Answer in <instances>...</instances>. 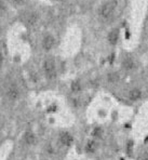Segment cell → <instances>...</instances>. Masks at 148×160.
I'll return each instance as SVG.
<instances>
[{"label": "cell", "instance_id": "cell-1", "mask_svg": "<svg viewBox=\"0 0 148 160\" xmlns=\"http://www.w3.org/2000/svg\"><path fill=\"white\" fill-rule=\"evenodd\" d=\"M43 69L46 72L47 77L49 79H54L56 77V67H55V63L53 60L48 58V60L44 61L43 63Z\"/></svg>", "mask_w": 148, "mask_h": 160}, {"label": "cell", "instance_id": "cell-2", "mask_svg": "<svg viewBox=\"0 0 148 160\" xmlns=\"http://www.w3.org/2000/svg\"><path fill=\"white\" fill-rule=\"evenodd\" d=\"M114 10H115V6L111 3V2H106L104 3L100 9V14L104 20H108L114 14Z\"/></svg>", "mask_w": 148, "mask_h": 160}, {"label": "cell", "instance_id": "cell-3", "mask_svg": "<svg viewBox=\"0 0 148 160\" xmlns=\"http://www.w3.org/2000/svg\"><path fill=\"white\" fill-rule=\"evenodd\" d=\"M7 95H8V98H11V100H16V98H18V95H20L17 87L13 83L10 84V86L8 87V89H7Z\"/></svg>", "mask_w": 148, "mask_h": 160}, {"label": "cell", "instance_id": "cell-4", "mask_svg": "<svg viewBox=\"0 0 148 160\" xmlns=\"http://www.w3.org/2000/svg\"><path fill=\"white\" fill-rule=\"evenodd\" d=\"M54 43H55V40H54V37L51 36V35H47L42 40V47H43L44 50H51L54 47Z\"/></svg>", "mask_w": 148, "mask_h": 160}, {"label": "cell", "instance_id": "cell-5", "mask_svg": "<svg viewBox=\"0 0 148 160\" xmlns=\"http://www.w3.org/2000/svg\"><path fill=\"white\" fill-rule=\"evenodd\" d=\"M26 24L28 26H34L37 22H38V14L37 13H29L26 16V20H25Z\"/></svg>", "mask_w": 148, "mask_h": 160}, {"label": "cell", "instance_id": "cell-6", "mask_svg": "<svg viewBox=\"0 0 148 160\" xmlns=\"http://www.w3.org/2000/svg\"><path fill=\"white\" fill-rule=\"evenodd\" d=\"M61 142H62V144H64V145L72 144V135L68 133H63L62 135H61Z\"/></svg>", "mask_w": 148, "mask_h": 160}, {"label": "cell", "instance_id": "cell-7", "mask_svg": "<svg viewBox=\"0 0 148 160\" xmlns=\"http://www.w3.org/2000/svg\"><path fill=\"white\" fill-rule=\"evenodd\" d=\"M108 40H109V42L111 44L117 43V41H118V32L117 30H112L109 34V36H108Z\"/></svg>", "mask_w": 148, "mask_h": 160}, {"label": "cell", "instance_id": "cell-8", "mask_svg": "<svg viewBox=\"0 0 148 160\" xmlns=\"http://www.w3.org/2000/svg\"><path fill=\"white\" fill-rule=\"evenodd\" d=\"M129 98H130L132 101L138 100V98H141V91L137 90V89H134V90L130 91V93H129Z\"/></svg>", "mask_w": 148, "mask_h": 160}, {"label": "cell", "instance_id": "cell-9", "mask_svg": "<svg viewBox=\"0 0 148 160\" xmlns=\"http://www.w3.org/2000/svg\"><path fill=\"white\" fill-rule=\"evenodd\" d=\"M123 66L126 67V69H132V68L134 67V62H133L132 58H128L123 61Z\"/></svg>", "mask_w": 148, "mask_h": 160}, {"label": "cell", "instance_id": "cell-10", "mask_svg": "<svg viewBox=\"0 0 148 160\" xmlns=\"http://www.w3.org/2000/svg\"><path fill=\"white\" fill-rule=\"evenodd\" d=\"M25 142L27 143V144H32V143L35 142V136L32 133H26L25 134Z\"/></svg>", "mask_w": 148, "mask_h": 160}, {"label": "cell", "instance_id": "cell-11", "mask_svg": "<svg viewBox=\"0 0 148 160\" xmlns=\"http://www.w3.org/2000/svg\"><path fill=\"white\" fill-rule=\"evenodd\" d=\"M118 79H119V76L116 72H111V74L108 75V81L109 82H116V81H118Z\"/></svg>", "mask_w": 148, "mask_h": 160}, {"label": "cell", "instance_id": "cell-12", "mask_svg": "<svg viewBox=\"0 0 148 160\" xmlns=\"http://www.w3.org/2000/svg\"><path fill=\"white\" fill-rule=\"evenodd\" d=\"M72 90H74V91H79V90H80V86H79L78 82H75V83H72Z\"/></svg>", "mask_w": 148, "mask_h": 160}, {"label": "cell", "instance_id": "cell-13", "mask_svg": "<svg viewBox=\"0 0 148 160\" xmlns=\"http://www.w3.org/2000/svg\"><path fill=\"white\" fill-rule=\"evenodd\" d=\"M12 1L14 2V3H22L23 0H12Z\"/></svg>", "mask_w": 148, "mask_h": 160}, {"label": "cell", "instance_id": "cell-14", "mask_svg": "<svg viewBox=\"0 0 148 160\" xmlns=\"http://www.w3.org/2000/svg\"><path fill=\"white\" fill-rule=\"evenodd\" d=\"M144 160H148V157H146V158H145Z\"/></svg>", "mask_w": 148, "mask_h": 160}, {"label": "cell", "instance_id": "cell-15", "mask_svg": "<svg viewBox=\"0 0 148 160\" xmlns=\"http://www.w3.org/2000/svg\"><path fill=\"white\" fill-rule=\"evenodd\" d=\"M112 1H114V2H116V1H117V0H112Z\"/></svg>", "mask_w": 148, "mask_h": 160}]
</instances>
